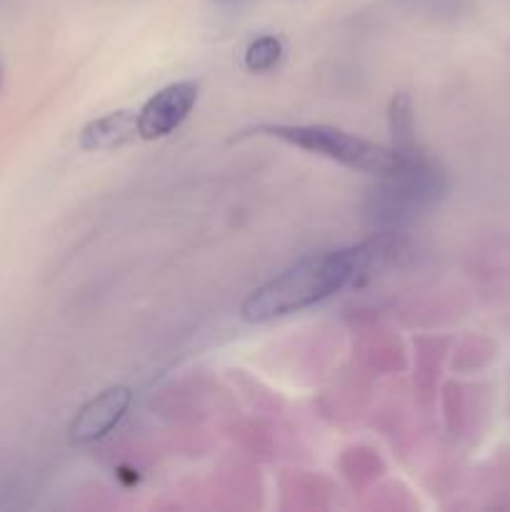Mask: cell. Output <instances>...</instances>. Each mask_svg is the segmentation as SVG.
I'll return each instance as SVG.
<instances>
[{"mask_svg":"<svg viewBox=\"0 0 510 512\" xmlns=\"http://www.w3.org/2000/svg\"><path fill=\"white\" fill-rule=\"evenodd\" d=\"M400 3H405L408 8L418 10V13H435V10H445L448 8L450 0H400Z\"/></svg>","mask_w":510,"mask_h":512,"instance_id":"obj_9","label":"cell"},{"mask_svg":"<svg viewBox=\"0 0 510 512\" xmlns=\"http://www.w3.org/2000/svg\"><path fill=\"white\" fill-rule=\"evenodd\" d=\"M138 135V113L115 110L103 118L90 120L80 133V148L85 150H115L133 143Z\"/></svg>","mask_w":510,"mask_h":512,"instance_id":"obj_6","label":"cell"},{"mask_svg":"<svg viewBox=\"0 0 510 512\" xmlns=\"http://www.w3.org/2000/svg\"><path fill=\"white\" fill-rule=\"evenodd\" d=\"M253 135H268L283 143L295 145L305 153L320 155V158L335 160L350 170L370 175H388L400 163V155L393 148H383L378 143L348 133V130L333 128V125H258L250 130Z\"/></svg>","mask_w":510,"mask_h":512,"instance_id":"obj_3","label":"cell"},{"mask_svg":"<svg viewBox=\"0 0 510 512\" xmlns=\"http://www.w3.org/2000/svg\"><path fill=\"white\" fill-rule=\"evenodd\" d=\"M388 128L393 145L390 148L398 155H408L418 150L415 143V120H413V103H410V95L398 93L390 100L388 108Z\"/></svg>","mask_w":510,"mask_h":512,"instance_id":"obj_7","label":"cell"},{"mask_svg":"<svg viewBox=\"0 0 510 512\" xmlns=\"http://www.w3.org/2000/svg\"><path fill=\"white\" fill-rule=\"evenodd\" d=\"M393 243L395 233H378L373 240L353 245V248L308 255L275 275L273 280L260 285L258 290H253L245 298L240 315L245 323L258 325L303 313V310L328 300L348 283H355L358 275L373 270V265L385 253H390Z\"/></svg>","mask_w":510,"mask_h":512,"instance_id":"obj_1","label":"cell"},{"mask_svg":"<svg viewBox=\"0 0 510 512\" xmlns=\"http://www.w3.org/2000/svg\"><path fill=\"white\" fill-rule=\"evenodd\" d=\"M283 58V43L275 35H263V38L253 40L245 50V65L253 73H268Z\"/></svg>","mask_w":510,"mask_h":512,"instance_id":"obj_8","label":"cell"},{"mask_svg":"<svg viewBox=\"0 0 510 512\" xmlns=\"http://www.w3.org/2000/svg\"><path fill=\"white\" fill-rule=\"evenodd\" d=\"M130 403H133V393L125 385L103 390L98 398H93L78 410L75 420L70 423V443L88 445L108 435L128 413Z\"/></svg>","mask_w":510,"mask_h":512,"instance_id":"obj_5","label":"cell"},{"mask_svg":"<svg viewBox=\"0 0 510 512\" xmlns=\"http://www.w3.org/2000/svg\"><path fill=\"white\" fill-rule=\"evenodd\" d=\"M448 195V175L420 150L400 155L395 170L380 178L365 200V220L378 233H398Z\"/></svg>","mask_w":510,"mask_h":512,"instance_id":"obj_2","label":"cell"},{"mask_svg":"<svg viewBox=\"0 0 510 512\" xmlns=\"http://www.w3.org/2000/svg\"><path fill=\"white\" fill-rule=\"evenodd\" d=\"M0 83H3V68H0Z\"/></svg>","mask_w":510,"mask_h":512,"instance_id":"obj_11","label":"cell"},{"mask_svg":"<svg viewBox=\"0 0 510 512\" xmlns=\"http://www.w3.org/2000/svg\"><path fill=\"white\" fill-rule=\"evenodd\" d=\"M198 100V83L180 80L165 85L138 110V135L143 140H158L175 133L188 118Z\"/></svg>","mask_w":510,"mask_h":512,"instance_id":"obj_4","label":"cell"},{"mask_svg":"<svg viewBox=\"0 0 510 512\" xmlns=\"http://www.w3.org/2000/svg\"><path fill=\"white\" fill-rule=\"evenodd\" d=\"M218 3H225V5H233V3H240V0H218Z\"/></svg>","mask_w":510,"mask_h":512,"instance_id":"obj_10","label":"cell"}]
</instances>
